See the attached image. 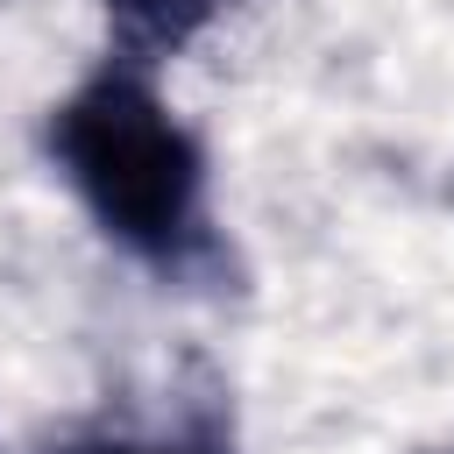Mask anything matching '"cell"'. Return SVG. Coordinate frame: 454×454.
Returning a JSON list of instances; mask_svg holds the SVG:
<instances>
[{"instance_id":"6da1fadb","label":"cell","mask_w":454,"mask_h":454,"mask_svg":"<svg viewBox=\"0 0 454 454\" xmlns=\"http://www.w3.org/2000/svg\"><path fill=\"white\" fill-rule=\"evenodd\" d=\"M50 156L85 213L156 270H192L213 248L206 149L142 78V64L92 71L50 114Z\"/></svg>"},{"instance_id":"7a4b0ae2","label":"cell","mask_w":454,"mask_h":454,"mask_svg":"<svg viewBox=\"0 0 454 454\" xmlns=\"http://www.w3.org/2000/svg\"><path fill=\"white\" fill-rule=\"evenodd\" d=\"M227 0H106V21H114V43H121V64H156L170 50H184Z\"/></svg>"},{"instance_id":"3957f363","label":"cell","mask_w":454,"mask_h":454,"mask_svg":"<svg viewBox=\"0 0 454 454\" xmlns=\"http://www.w3.org/2000/svg\"><path fill=\"white\" fill-rule=\"evenodd\" d=\"M78 454H227V440H220V426L213 419H192V426H170V433H156V440H92V447H78Z\"/></svg>"}]
</instances>
